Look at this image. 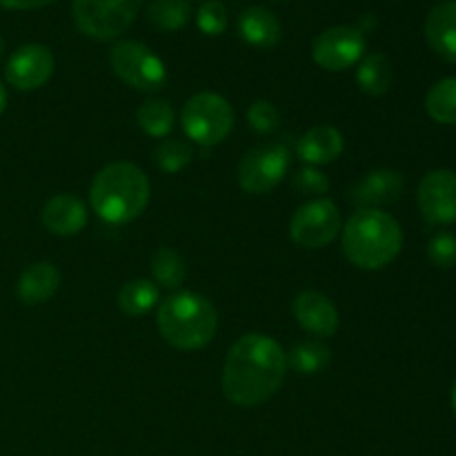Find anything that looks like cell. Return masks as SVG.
<instances>
[{
    "instance_id": "cell-1",
    "label": "cell",
    "mask_w": 456,
    "mask_h": 456,
    "mask_svg": "<svg viewBox=\"0 0 456 456\" xmlns=\"http://www.w3.org/2000/svg\"><path fill=\"white\" fill-rule=\"evenodd\" d=\"M288 354L265 334H245L232 346L223 368V395L239 408H256L281 390Z\"/></svg>"
},
{
    "instance_id": "cell-2",
    "label": "cell",
    "mask_w": 456,
    "mask_h": 456,
    "mask_svg": "<svg viewBox=\"0 0 456 456\" xmlns=\"http://www.w3.org/2000/svg\"><path fill=\"white\" fill-rule=\"evenodd\" d=\"M150 178L138 165L116 160L96 174L89 190L92 209L111 225H125L145 212L150 203Z\"/></svg>"
},
{
    "instance_id": "cell-3",
    "label": "cell",
    "mask_w": 456,
    "mask_h": 456,
    "mask_svg": "<svg viewBox=\"0 0 456 456\" xmlns=\"http://www.w3.org/2000/svg\"><path fill=\"white\" fill-rule=\"evenodd\" d=\"M403 248L401 225L381 209H359L343 227V252L359 270H383Z\"/></svg>"
},
{
    "instance_id": "cell-4",
    "label": "cell",
    "mask_w": 456,
    "mask_h": 456,
    "mask_svg": "<svg viewBox=\"0 0 456 456\" xmlns=\"http://www.w3.org/2000/svg\"><path fill=\"white\" fill-rule=\"evenodd\" d=\"M156 325L160 337L176 350H200L216 334L218 314L200 294L178 292L160 303Z\"/></svg>"
},
{
    "instance_id": "cell-5",
    "label": "cell",
    "mask_w": 456,
    "mask_h": 456,
    "mask_svg": "<svg viewBox=\"0 0 456 456\" xmlns=\"http://www.w3.org/2000/svg\"><path fill=\"white\" fill-rule=\"evenodd\" d=\"M183 129L196 145L214 147L230 136L234 127V110L223 96L214 92H200L183 107Z\"/></svg>"
},
{
    "instance_id": "cell-6",
    "label": "cell",
    "mask_w": 456,
    "mask_h": 456,
    "mask_svg": "<svg viewBox=\"0 0 456 456\" xmlns=\"http://www.w3.org/2000/svg\"><path fill=\"white\" fill-rule=\"evenodd\" d=\"M142 0H74L76 27L96 40L118 38L136 20Z\"/></svg>"
},
{
    "instance_id": "cell-7",
    "label": "cell",
    "mask_w": 456,
    "mask_h": 456,
    "mask_svg": "<svg viewBox=\"0 0 456 456\" xmlns=\"http://www.w3.org/2000/svg\"><path fill=\"white\" fill-rule=\"evenodd\" d=\"M111 69L120 80L141 92H159L167 83V67L138 40H120L111 47Z\"/></svg>"
},
{
    "instance_id": "cell-8",
    "label": "cell",
    "mask_w": 456,
    "mask_h": 456,
    "mask_svg": "<svg viewBox=\"0 0 456 456\" xmlns=\"http://www.w3.org/2000/svg\"><path fill=\"white\" fill-rule=\"evenodd\" d=\"M341 232V212L330 199H314L298 208L289 223V236L305 249H321Z\"/></svg>"
},
{
    "instance_id": "cell-9",
    "label": "cell",
    "mask_w": 456,
    "mask_h": 456,
    "mask_svg": "<svg viewBox=\"0 0 456 456\" xmlns=\"http://www.w3.org/2000/svg\"><path fill=\"white\" fill-rule=\"evenodd\" d=\"M365 56V34L359 27L338 25L319 34L312 43V58L328 71H346Z\"/></svg>"
},
{
    "instance_id": "cell-10",
    "label": "cell",
    "mask_w": 456,
    "mask_h": 456,
    "mask_svg": "<svg viewBox=\"0 0 456 456\" xmlns=\"http://www.w3.org/2000/svg\"><path fill=\"white\" fill-rule=\"evenodd\" d=\"M289 169V151L285 145H263L248 151L239 163V185L249 194L274 190Z\"/></svg>"
},
{
    "instance_id": "cell-11",
    "label": "cell",
    "mask_w": 456,
    "mask_h": 456,
    "mask_svg": "<svg viewBox=\"0 0 456 456\" xmlns=\"http://www.w3.org/2000/svg\"><path fill=\"white\" fill-rule=\"evenodd\" d=\"M419 209L423 218L435 225H450L456 221V172L435 169L426 174L419 185Z\"/></svg>"
},
{
    "instance_id": "cell-12",
    "label": "cell",
    "mask_w": 456,
    "mask_h": 456,
    "mask_svg": "<svg viewBox=\"0 0 456 456\" xmlns=\"http://www.w3.org/2000/svg\"><path fill=\"white\" fill-rule=\"evenodd\" d=\"M53 74V53L38 43L22 45L13 52L4 67V78L18 92H34L43 87Z\"/></svg>"
},
{
    "instance_id": "cell-13",
    "label": "cell",
    "mask_w": 456,
    "mask_h": 456,
    "mask_svg": "<svg viewBox=\"0 0 456 456\" xmlns=\"http://www.w3.org/2000/svg\"><path fill=\"white\" fill-rule=\"evenodd\" d=\"M405 181L395 169H374L350 187V200L359 209H379L401 199Z\"/></svg>"
},
{
    "instance_id": "cell-14",
    "label": "cell",
    "mask_w": 456,
    "mask_h": 456,
    "mask_svg": "<svg viewBox=\"0 0 456 456\" xmlns=\"http://www.w3.org/2000/svg\"><path fill=\"white\" fill-rule=\"evenodd\" d=\"M294 316L297 323L314 337H332L338 330L337 305L314 289H305L294 298Z\"/></svg>"
},
{
    "instance_id": "cell-15",
    "label": "cell",
    "mask_w": 456,
    "mask_h": 456,
    "mask_svg": "<svg viewBox=\"0 0 456 456\" xmlns=\"http://www.w3.org/2000/svg\"><path fill=\"white\" fill-rule=\"evenodd\" d=\"M43 225L56 236H76L87 225V208L74 194H56L43 208Z\"/></svg>"
},
{
    "instance_id": "cell-16",
    "label": "cell",
    "mask_w": 456,
    "mask_h": 456,
    "mask_svg": "<svg viewBox=\"0 0 456 456\" xmlns=\"http://www.w3.org/2000/svg\"><path fill=\"white\" fill-rule=\"evenodd\" d=\"M426 38L436 56L456 62V0L435 4L426 18Z\"/></svg>"
},
{
    "instance_id": "cell-17",
    "label": "cell",
    "mask_w": 456,
    "mask_h": 456,
    "mask_svg": "<svg viewBox=\"0 0 456 456\" xmlns=\"http://www.w3.org/2000/svg\"><path fill=\"white\" fill-rule=\"evenodd\" d=\"M343 147H346V141L337 127L319 125V127H312L310 132L303 134L297 151L303 163L316 167V165L334 163L343 154Z\"/></svg>"
},
{
    "instance_id": "cell-18",
    "label": "cell",
    "mask_w": 456,
    "mask_h": 456,
    "mask_svg": "<svg viewBox=\"0 0 456 456\" xmlns=\"http://www.w3.org/2000/svg\"><path fill=\"white\" fill-rule=\"evenodd\" d=\"M58 285H61V272L56 270V265L40 261L22 272L16 285V294L25 305H40L58 292Z\"/></svg>"
},
{
    "instance_id": "cell-19",
    "label": "cell",
    "mask_w": 456,
    "mask_h": 456,
    "mask_svg": "<svg viewBox=\"0 0 456 456\" xmlns=\"http://www.w3.org/2000/svg\"><path fill=\"white\" fill-rule=\"evenodd\" d=\"M239 34L252 47L270 49L281 40V22L270 9L252 4V7L240 12Z\"/></svg>"
},
{
    "instance_id": "cell-20",
    "label": "cell",
    "mask_w": 456,
    "mask_h": 456,
    "mask_svg": "<svg viewBox=\"0 0 456 456\" xmlns=\"http://www.w3.org/2000/svg\"><path fill=\"white\" fill-rule=\"evenodd\" d=\"M392 65L383 53H368L361 58L359 71H356V83L361 92L368 96H386L392 87Z\"/></svg>"
},
{
    "instance_id": "cell-21",
    "label": "cell",
    "mask_w": 456,
    "mask_h": 456,
    "mask_svg": "<svg viewBox=\"0 0 456 456\" xmlns=\"http://www.w3.org/2000/svg\"><path fill=\"white\" fill-rule=\"evenodd\" d=\"M138 127L151 138H167L174 129V116L172 105L163 98H150V101L142 102L136 111Z\"/></svg>"
},
{
    "instance_id": "cell-22",
    "label": "cell",
    "mask_w": 456,
    "mask_h": 456,
    "mask_svg": "<svg viewBox=\"0 0 456 456\" xmlns=\"http://www.w3.org/2000/svg\"><path fill=\"white\" fill-rule=\"evenodd\" d=\"M159 301V288L150 279H134L120 288L118 307L127 316H142Z\"/></svg>"
},
{
    "instance_id": "cell-23",
    "label": "cell",
    "mask_w": 456,
    "mask_h": 456,
    "mask_svg": "<svg viewBox=\"0 0 456 456\" xmlns=\"http://www.w3.org/2000/svg\"><path fill=\"white\" fill-rule=\"evenodd\" d=\"M330 359H332L330 347L323 341L314 338V341H303L294 346V350L288 356V368H292L298 374H305V377H312V374L323 372L330 365Z\"/></svg>"
},
{
    "instance_id": "cell-24",
    "label": "cell",
    "mask_w": 456,
    "mask_h": 456,
    "mask_svg": "<svg viewBox=\"0 0 456 456\" xmlns=\"http://www.w3.org/2000/svg\"><path fill=\"white\" fill-rule=\"evenodd\" d=\"M151 276L160 288L174 289L185 283L187 279V263L176 249L160 248L151 256Z\"/></svg>"
},
{
    "instance_id": "cell-25",
    "label": "cell",
    "mask_w": 456,
    "mask_h": 456,
    "mask_svg": "<svg viewBox=\"0 0 456 456\" xmlns=\"http://www.w3.org/2000/svg\"><path fill=\"white\" fill-rule=\"evenodd\" d=\"M426 110L441 125H456V76L444 78L428 92Z\"/></svg>"
},
{
    "instance_id": "cell-26",
    "label": "cell",
    "mask_w": 456,
    "mask_h": 456,
    "mask_svg": "<svg viewBox=\"0 0 456 456\" xmlns=\"http://www.w3.org/2000/svg\"><path fill=\"white\" fill-rule=\"evenodd\" d=\"M191 7L187 0H151L147 7V20L163 31H178L187 25Z\"/></svg>"
},
{
    "instance_id": "cell-27",
    "label": "cell",
    "mask_w": 456,
    "mask_h": 456,
    "mask_svg": "<svg viewBox=\"0 0 456 456\" xmlns=\"http://www.w3.org/2000/svg\"><path fill=\"white\" fill-rule=\"evenodd\" d=\"M191 159H194V147L183 138H163L154 150V163L167 174L185 169Z\"/></svg>"
},
{
    "instance_id": "cell-28",
    "label": "cell",
    "mask_w": 456,
    "mask_h": 456,
    "mask_svg": "<svg viewBox=\"0 0 456 456\" xmlns=\"http://www.w3.org/2000/svg\"><path fill=\"white\" fill-rule=\"evenodd\" d=\"M428 258L432 261V265L441 267V270H450L456 265V239L448 232H439V234L432 236V240L428 243Z\"/></svg>"
},
{
    "instance_id": "cell-29",
    "label": "cell",
    "mask_w": 456,
    "mask_h": 456,
    "mask_svg": "<svg viewBox=\"0 0 456 456\" xmlns=\"http://www.w3.org/2000/svg\"><path fill=\"white\" fill-rule=\"evenodd\" d=\"M292 185L301 196H314V199H321L330 190L328 176L316 167H310V165L294 174Z\"/></svg>"
},
{
    "instance_id": "cell-30",
    "label": "cell",
    "mask_w": 456,
    "mask_h": 456,
    "mask_svg": "<svg viewBox=\"0 0 456 456\" xmlns=\"http://www.w3.org/2000/svg\"><path fill=\"white\" fill-rule=\"evenodd\" d=\"M248 123L256 134H272L281 123L279 110L270 101H254L248 110Z\"/></svg>"
},
{
    "instance_id": "cell-31",
    "label": "cell",
    "mask_w": 456,
    "mask_h": 456,
    "mask_svg": "<svg viewBox=\"0 0 456 456\" xmlns=\"http://www.w3.org/2000/svg\"><path fill=\"white\" fill-rule=\"evenodd\" d=\"M196 25L203 34L208 36H218L225 31L227 27V9L223 7V3L218 0H209L196 13Z\"/></svg>"
},
{
    "instance_id": "cell-32",
    "label": "cell",
    "mask_w": 456,
    "mask_h": 456,
    "mask_svg": "<svg viewBox=\"0 0 456 456\" xmlns=\"http://www.w3.org/2000/svg\"><path fill=\"white\" fill-rule=\"evenodd\" d=\"M53 0H0V7L16 9V12H29V9H40L52 4Z\"/></svg>"
},
{
    "instance_id": "cell-33",
    "label": "cell",
    "mask_w": 456,
    "mask_h": 456,
    "mask_svg": "<svg viewBox=\"0 0 456 456\" xmlns=\"http://www.w3.org/2000/svg\"><path fill=\"white\" fill-rule=\"evenodd\" d=\"M4 107H7V89H4L3 83H0V114L4 111Z\"/></svg>"
},
{
    "instance_id": "cell-34",
    "label": "cell",
    "mask_w": 456,
    "mask_h": 456,
    "mask_svg": "<svg viewBox=\"0 0 456 456\" xmlns=\"http://www.w3.org/2000/svg\"><path fill=\"white\" fill-rule=\"evenodd\" d=\"M452 408H454V414H456V381H454V387H452Z\"/></svg>"
},
{
    "instance_id": "cell-35",
    "label": "cell",
    "mask_w": 456,
    "mask_h": 456,
    "mask_svg": "<svg viewBox=\"0 0 456 456\" xmlns=\"http://www.w3.org/2000/svg\"><path fill=\"white\" fill-rule=\"evenodd\" d=\"M3 53H4V40L3 36H0V58H3Z\"/></svg>"
}]
</instances>
